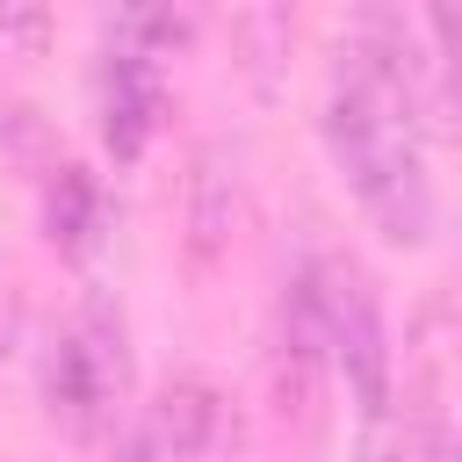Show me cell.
<instances>
[{"instance_id": "1", "label": "cell", "mask_w": 462, "mask_h": 462, "mask_svg": "<svg viewBox=\"0 0 462 462\" xmlns=\"http://www.w3.org/2000/svg\"><path fill=\"white\" fill-rule=\"evenodd\" d=\"M325 152L368 224L390 245L433 238V180H426V130H419V72L390 29H368L339 51L325 94Z\"/></svg>"}, {"instance_id": "2", "label": "cell", "mask_w": 462, "mask_h": 462, "mask_svg": "<svg viewBox=\"0 0 462 462\" xmlns=\"http://www.w3.org/2000/svg\"><path fill=\"white\" fill-rule=\"evenodd\" d=\"M303 282H310V303H318V325H325V361L346 375V397L354 411H390V332H383V303H375V282L354 267V260H303Z\"/></svg>"}, {"instance_id": "3", "label": "cell", "mask_w": 462, "mask_h": 462, "mask_svg": "<svg viewBox=\"0 0 462 462\" xmlns=\"http://www.w3.org/2000/svg\"><path fill=\"white\" fill-rule=\"evenodd\" d=\"M123 375H130L123 325L108 318V303H87V318L51 332V346H43V411H51V426L65 440H94L108 426L116 397H123Z\"/></svg>"}, {"instance_id": "4", "label": "cell", "mask_w": 462, "mask_h": 462, "mask_svg": "<svg viewBox=\"0 0 462 462\" xmlns=\"http://www.w3.org/2000/svg\"><path fill=\"white\" fill-rule=\"evenodd\" d=\"M217 426H224V397H217L202 375H173V383H159V397L144 404L123 462H202L209 440H217Z\"/></svg>"}, {"instance_id": "5", "label": "cell", "mask_w": 462, "mask_h": 462, "mask_svg": "<svg viewBox=\"0 0 462 462\" xmlns=\"http://www.w3.org/2000/svg\"><path fill=\"white\" fill-rule=\"evenodd\" d=\"M159 108H166V87H159V58L144 51H101V137L116 152V166H137L152 130H159Z\"/></svg>"}, {"instance_id": "6", "label": "cell", "mask_w": 462, "mask_h": 462, "mask_svg": "<svg viewBox=\"0 0 462 462\" xmlns=\"http://www.w3.org/2000/svg\"><path fill=\"white\" fill-rule=\"evenodd\" d=\"M43 231H51V245H58L65 260H87V253L101 245V231H108V202H101V188H94L87 166H58V173H51Z\"/></svg>"}, {"instance_id": "7", "label": "cell", "mask_w": 462, "mask_h": 462, "mask_svg": "<svg viewBox=\"0 0 462 462\" xmlns=\"http://www.w3.org/2000/svg\"><path fill=\"white\" fill-rule=\"evenodd\" d=\"M231 224H238V173L224 166V152H195V180H188V231H195V253L217 260L231 245Z\"/></svg>"}, {"instance_id": "8", "label": "cell", "mask_w": 462, "mask_h": 462, "mask_svg": "<svg viewBox=\"0 0 462 462\" xmlns=\"http://www.w3.org/2000/svg\"><path fill=\"white\" fill-rule=\"evenodd\" d=\"M101 22H108V43H116V51H144V58H159L166 43H180V14H173V0H101Z\"/></svg>"}, {"instance_id": "9", "label": "cell", "mask_w": 462, "mask_h": 462, "mask_svg": "<svg viewBox=\"0 0 462 462\" xmlns=\"http://www.w3.org/2000/svg\"><path fill=\"white\" fill-rule=\"evenodd\" d=\"M0 43L36 58L51 43V0H0Z\"/></svg>"}]
</instances>
